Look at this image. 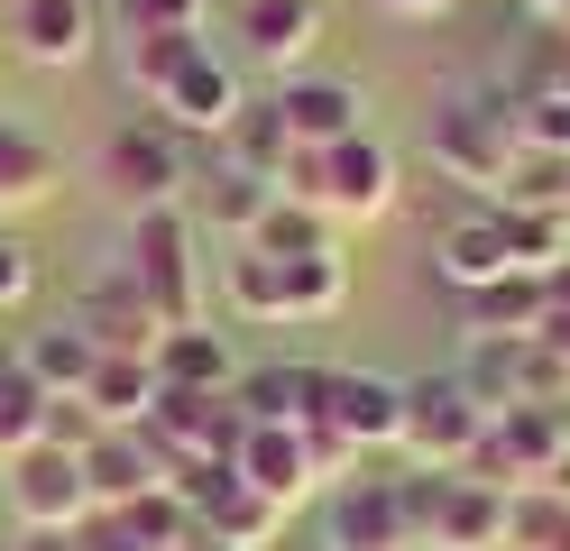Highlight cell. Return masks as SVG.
I'll use <instances>...</instances> for the list:
<instances>
[{
    "instance_id": "obj_24",
    "label": "cell",
    "mask_w": 570,
    "mask_h": 551,
    "mask_svg": "<svg viewBox=\"0 0 570 551\" xmlns=\"http://www.w3.org/2000/svg\"><path fill=\"white\" fill-rule=\"evenodd\" d=\"M285 157H295V129H285V110H276V92L267 101H239V120L222 129V166H239V175H285Z\"/></svg>"
},
{
    "instance_id": "obj_17",
    "label": "cell",
    "mask_w": 570,
    "mask_h": 551,
    "mask_svg": "<svg viewBox=\"0 0 570 551\" xmlns=\"http://www.w3.org/2000/svg\"><path fill=\"white\" fill-rule=\"evenodd\" d=\"M230 469H239L258 496H276L285 514H295L313 488H323V478H313V451H304V432H295V423H248V432H239V460H230Z\"/></svg>"
},
{
    "instance_id": "obj_19",
    "label": "cell",
    "mask_w": 570,
    "mask_h": 551,
    "mask_svg": "<svg viewBox=\"0 0 570 551\" xmlns=\"http://www.w3.org/2000/svg\"><path fill=\"white\" fill-rule=\"evenodd\" d=\"M543 276L515 267V276H497L479 294H460V341H533V322H543Z\"/></svg>"
},
{
    "instance_id": "obj_2",
    "label": "cell",
    "mask_w": 570,
    "mask_h": 551,
    "mask_svg": "<svg viewBox=\"0 0 570 551\" xmlns=\"http://www.w3.org/2000/svg\"><path fill=\"white\" fill-rule=\"evenodd\" d=\"M515 147H524L515 138V92H451L433 120H423V157H433L451 184H470L479 203L507 184Z\"/></svg>"
},
{
    "instance_id": "obj_25",
    "label": "cell",
    "mask_w": 570,
    "mask_h": 551,
    "mask_svg": "<svg viewBox=\"0 0 570 551\" xmlns=\"http://www.w3.org/2000/svg\"><path fill=\"white\" fill-rule=\"evenodd\" d=\"M83 404L111 432L129 423H148V404H157V358H92V377H83Z\"/></svg>"
},
{
    "instance_id": "obj_5",
    "label": "cell",
    "mask_w": 570,
    "mask_h": 551,
    "mask_svg": "<svg viewBox=\"0 0 570 551\" xmlns=\"http://www.w3.org/2000/svg\"><path fill=\"white\" fill-rule=\"evenodd\" d=\"M101 184L129 203V211H157V203H185V129H166L157 110L148 120H120L101 138Z\"/></svg>"
},
{
    "instance_id": "obj_21",
    "label": "cell",
    "mask_w": 570,
    "mask_h": 551,
    "mask_svg": "<svg viewBox=\"0 0 570 551\" xmlns=\"http://www.w3.org/2000/svg\"><path fill=\"white\" fill-rule=\"evenodd\" d=\"M83 488H92V505H129V496H148V488H166V460L148 451V432H101L92 451H83Z\"/></svg>"
},
{
    "instance_id": "obj_34",
    "label": "cell",
    "mask_w": 570,
    "mask_h": 551,
    "mask_svg": "<svg viewBox=\"0 0 570 551\" xmlns=\"http://www.w3.org/2000/svg\"><path fill=\"white\" fill-rule=\"evenodd\" d=\"M515 138L570 157V92H524V83H515Z\"/></svg>"
},
{
    "instance_id": "obj_4",
    "label": "cell",
    "mask_w": 570,
    "mask_h": 551,
    "mask_svg": "<svg viewBox=\"0 0 570 551\" xmlns=\"http://www.w3.org/2000/svg\"><path fill=\"white\" fill-rule=\"evenodd\" d=\"M0 496H10L19 533H75L92 514V488H83V451H56V441H28V451L0 460Z\"/></svg>"
},
{
    "instance_id": "obj_36",
    "label": "cell",
    "mask_w": 570,
    "mask_h": 551,
    "mask_svg": "<svg viewBox=\"0 0 570 551\" xmlns=\"http://www.w3.org/2000/svg\"><path fill=\"white\" fill-rule=\"evenodd\" d=\"M203 10L212 0H111L120 37H138V28H203Z\"/></svg>"
},
{
    "instance_id": "obj_10",
    "label": "cell",
    "mask_w": 570,
    "mask_h": 551,
    "mask_svg": "<svg viewBox=\"0 0 570 551\" xmlns=\"http://www.w3.org/2000/svg\"><path fill=\"white\" fill-rule=\"evenodd\" d=\"M313 211H323V220H386V211H396V147L368 138V129L341 138V147H323Z\"/></svg>"
},
{
    "instance_id": "obj_44",
    "label": "cell",
    "mask_w": 570,
    "mask_h": 551,
    "mask_svg": "<svg viewBox=\"0 0 570 551\" xmlns=\"http://www.w3.org/2000/svg\"><path fill=\"white\" fill-rule=\"evenodd\" d=\"M0 551H10V542H0Z\"/></svg>"
},
{
    "instance_id": "obj_38",
    "label": "cell",
    "mask_w": 570,
    "mask_h": 551,
    "mask_svg": "<svg viewBox=\"0 0 570 551\" xmlns=\"http://www.w3.org/2000/svg\"><path fill=\"white\" fill-rule=\"evenodd\" d=\"M533 341H543L561 367H570V304H543V322H533Z\"/></svg>"
},
{
    "instance_id": "obj_33",
    "label": "cell",
    "mask_w": 570,
    "mask_h": 551,
    "mask_svg": "<svg viewBox=\"0 0 570 551\" xmlns=\"http://www.w3.org/2000/svg\"><path fill=\"white\" fill-rule=\"evenodd\" d=\"M497 220H507V239H515V267L543 276L552 257H570V211H515V203H497Z\"/></svg>"
},
{
    "instance_id": "obj_41",
    "label": "cell",
    "mask_w": 570,
    "mask_h": 551,
    "mask_svg": "<svg viewBox=\"0 0 570 551\" xmlns=\"http://www.w3.org/2000/svg\"><path fill=\"white\" fill-rule=\"evenodd\" d=\"M10 551H75V542H65V533H19Z\"/></svg>"
},
{
    "instance_id": "obj_30",
    "label": "cell",
    "mask_w": 570,
    "mask_h": 551,
    "mask_svg": "<svg viewBox=\"0 0 570 551\" xmlns=\"http://www.w3.org/2000/svg\"><path fill=\"white\" fill-rule=\"evenodd\" d=\"M38 432H47V386L19 367V350H10V341H0V460L28 451Z\"/></svg>"
},
{
    "instance_id": "obj_26",
    "label": "cell",
    "mask_w": 570,
    "mask_h": 551,
    "mask_svg": "<svg viewBox=\"0 0 570 551\" xmlns=\"http://www.w3.org/2000/svg\"><path fill=\"white\" fill-rule=\"evenodd\" d=\"M194 56H203V28H138V37H120V73H129L138 101H157Z\"/></svg>"
},
{
    "instance_id": "obj_23",
    "label": "cell",
    "mask_w": 570,
    "mask_h": 551,
    "mask_svg": "<svg viewBox=\"0 0 570 551\" xmlns=\"http://www.w3.org/2000/svg\"><path fill=\"white\" fill-rule=\"evenodd\" d=\"M157 386H194V395H230L239 386V358L212 322H185L157 341Z\"/></svg>"
},
{
    "instance_id": "obj_27",
    "label": "cell",
    "mask_w": 570,
    "mask_h": 551,
    "mask_svg": "<svg viewBox=\"0 0 570 551\" xmlns=\"http://www.w3.org/2000/svg\"><path fill=\"white\" fill-rule=\"evenodd\" d=\"M92 358H101V350L83 341L75 322H47V331H28V341H19V367H28V377H38L47 395H83Z\"/></svg>"
},
{
    "instance_id": "obj_40",
    "label": "cell",
    "mask_w": 570,
    "mask_h": 551,
    "mask_svg": "<svg viewBox=\"0 0 570 551\" xmlns=\"http://www.w3.org/2000/svg\"><path fill=\"white\" fill-rule=\"evenodd\" d=\"M543 294H552V304H570V257H552V267H543Z\"/></svg>"
},
{
    "instance_id": "obj_13",
    "label": "cell",
    "mask_w": 570,
    "mask_h": 551,
    "mask_svg": "<svg viewBox=\"0 0 570 551\" xmlns=\"http://www.w3.org/2000/svg\"><path fill=\"white\" fill-rule=\"evenodd\" d=\"M323 414L360 441V451H396V441H405V377H377V367H323Z\"/></svg>"
},
{
    "instance_id": "obj_7",
    "label": "cell",
    "mask_w": 570,
    "mask_h": 551,
    "mask_svg": "<svg viewBox=\"0 0 570 551\" xmlns=\"http://www.w3.org/2000/svg\"><path fill=\"white\" fill-rule=\"evenodd\" d=\"M175 488H185V505H194V533H203V542H222V551H267V542L285 533V505L258 496L230 460H203V469L175 478Z\"/></svg>"
},
{
    "instance_id": "obj_11",
    "label": "cell",
    "mask_w": 570,
    "mask_h": 551,
    "mask_svg": "<svg viewBox=\"0 0 570 551\" xmlns=\"http://www.w3.org/2000/svg\"><path fill=\"white\" fill-rule=\"evenodd\" d=\"M75 331H83L101 358H157V341H166V322H157L148 294H138L129 267H101V276L75 294Z\"/></svg>"
},
{
    "instance_id": "obj_37",
    "label": "cell",
    "mask_w": 570,
    "mask_h": 551,
    "mask_svg": "<svg viewBox=\"0 0 570 551\" xmlns=\"http://www.w3.org/2000/svg\"><path fill=\"white\" fill-rule=\"evenodd\" d=\"M28 294H38V248H28V239H0V313L28 304Z\"/></svg>"
},
{
    "instance_id": "obj_12",
    "label": "cell",
    "mask_w": 570,
    "mask_h": 551,
    "mask_svg": "<svg viewBox=\"0 0 570 551\" xmlns=\"http://www.w3.org/2000/svg\"><path fill=\"white\" fill-rule=\"evenodd\" d=\"M323 551H414L405 533V478H341L323 514Z\"/></svg>"
},
{
    "instance_id": "obj_6",
    "label": "cell",
    "mask_w": 570,
    "mask_h": 551,
    "mask_svg": "<svg viewBox=\"0 0 570 551\" xmlns=\"http://www.w3.org/2000/svg\"><path fill=\"white\" fill-rule=\"evenodd\" d=\"M479 432H488V404L460 386L451 367H442V377H405V441H396V451L414 469H460L479 451Z\"/></svg>"
},
{
    "instance_id": "obj_35",
    "label": "cell",
    "mask_w": 570,
    "mask_h": 551,
    "mask_svg": "<svg viewBox=\"0 0 570 551\" xmlns=\"http://www.w3.org/2000/svg\"><path fill=\"white\" fill-rule=\"evenodd\" d=\"M101 432H111V423H101L83 395H47V432H38V441H56V451H92Z\"/></svg>"
},
{
    "instance_id": "obj_15",
    "label": "cell",
    "mask_w": 570,
    "mask_h": 551,
    "mask_svg": "<svg viewBox=\"0 0 570 551\" xmlns=\"http://www.w3.org/2000/svg\"><path fill=\"white\" fill-rule=\"evenodd\" d=\"M239 101H248V92H239L230 56H212V47H203V56L157 92V120H166V129H185V138H222V129L239 120Z\"/></svg>"
},
{
    "instance_id": "obj_20",
    "label": "cell",
    "mask_w": 570,
    "mask_h": 551,
    "mask_svg": "<svg viewBox=\"0 0 570 551\" xmlns=\"http://www.w3.org/2000/svg\"><path fill=\"white\" fill-rule=\"evenodd\" d=\"M65 194V157L56 138H38L28 120L0 110V211H28V203H56Z\"/></svg>"
},
{
    "instance_id": "obj_43",
    "label": "cell",
    "mask_w": 570,
    "mask_h": 551,
    "mask_svg": "<svg viewBox=\"0 0 570 551\" xmlns=\"http://www.w3.org/2000/svg\"><path fill=\"white\" fill-rule=\"evenodd\" d=\"M194 551H222V542H194Z\"/></svg>"
},
{
    "instance_id": "obj_29",
    "label": "cell",
    "mask_w": 570,
    "mask_h": 551,
    "mask_svg": "<svg viewBox=\"0 0 570 551\" xmlns=\"http://www.w3.org/2000/svg\"><path fill=\"white\" fill-rule=\"evenodd\" d=\"M267 203H276V184H267V175H239V166H222V175L203 184V220H212L222 239H248V230L267 220Z\"/></svg>"
},
{
    "instance_id": "obj_8",
    "label": "cell",
    "mask_w": 570,
    "mask_h": 551,
    "mask_svg": "<svg viewBox=\"0 0 570 551\" xmlns=\"http://www.w3.org/2000/svg\"><path fill=\"white\" fill-rule=\"evenodd\" d=\"M75 551H194V505L185 488H148V496H129V505H92L75 533H65Z\"/></svg>"
},
{
    "instance_id": "obj_3",
    "label": "cell",
    "mask_w": 570,
    "mask_h": 551,
    "mask_svg": "<svg viewBox=\"0 0 570 551\" xmlns=\"http://www.w3.org/2000/svg\"><path fill=\"white\" fill-rule=\"evenodd\" d=\"M120 267L138 276V294L157 304L166 331L203 322V257H194V211H185V203L129 211V248H120Z\"/></svg>"
},
{
    "instance_id": "obj_32",
    "label": "cell",
    "mask_w": 570,
    "mask_h": 551,
    "mask_svg": "<svg viewBox=\"0 0 570 551\" xmlns=\"http://www.w3.org/2000/svg\"><path fill=\"white\" fill-rule=\"evenodd\" d=\"M507 551H570V496H561V488H515V505H507Z\"/></svg>"
},
{
    "instance_id": "obj_16",
    "label": "cell",
    "mask_w": 570,
    "mask_h": 551,
    "mask_svg": "<svg viewBox=\"0 0 570 551\" xmlns=\"http://www.w3.org/2000/svg\"><path fill=\"white\" fill-rule=\"evenodd\" d=\"M433 267H442L451 294H479L497 276H515V239H507V220H497V203H470L451 220V230L433 239Z\"/></svg>"
},
{
    "instance_id": "obj_14",
    "label": "cell",
    "mask_w": 570,
    "mask_h": 551,
    "mask_svg": "<svg viewBox=\"0 0 570 551\" xmlns=\"http://www.w3.org/2000/svg\"><path fill=\"white\" fill-rule=\"evenodd\" d=\"M276 110H285V129H295V147H341V138H360L368 120H360V83H350V73H285L276 83Z\"/></svg>"
},
{
    "instance_id": "obj_18",
    "label": "cell",
    "mask_w": 570,
    "mask_h": 551,
    "mask_svg": "<svg viewBox=\"0 0 570 551\" xmlns=\"http://www.w3.org/2000/svg\"><path fill=\"white\" fill-rule=\"evenodd\" d=\"M10 47L28 65H83L92 56V0H19L10 10Z\"/></svg>"
},
{
    "instance_id": "obj_31",
    "label": "cell",
    "mask_w": 570,
    "mask_h": 551,
    "mask_svg": "<svg viewBox=\"0 0 570 551\" xmlns=\"http://www.w3.org/2000/svg\"><path fill=\"white\" fill-rule=\"evenodd\" d=\"M332 230H341V220H323L313 203H285V194H276L267 220L248 230V248H267V257H323V248H341Z\"/></svg>"
},
{
    "instance_id": "obj_1",
    "label": "cell",
    "mask_w": 570,
    "mask_h": 551,
    "mask_svg": "<svg viewBox=\"0 0 570 551\" xmlns=\"http://www.w3.org/2000/svg\"><path fill=\"white\" fill-rule=\"evenodd\" d=\"M222 294H230L239 322H323V313L350 304V257L341 248H323V257H267V248L230 239Z\"/></svg>"
},
{
    "instance_id": "obj_39",
    "label": "cell",
    "mask_w": 570,
    "mask_h": 551,
    "mask_svg": "<svg viewBox=\"0 0 570 551\" xmlns=\"http://www.w3.org/2000/svg\"><path fill=\"white\" fill-rule=\"evenodd\" d=\"M386 19H433V10H451V0H377Z\"/></svg>"
},
{
    "instance_id": "obj_28",
    "label": "cell",
    "mask_w": 570,
    "mask_h": 551,
    "mask_svg": "<svg viewBox=\"0 0 570 551\" xmlns=\"http://www.w3.org/2000/svg\"><path fill=\"white\" fill-rule=\"evenodd\" d=\"M488 203H515V211H570V157H552V147H515L507 184H497Z\"/></svg>"
},
{
    "instance_id": "obj_9",
    "label": "cell",
    "mask_w": 570,
    "mask_h": 551,
    "mask_svg": "<svg viewBox=\"0 0 570 551\" xmlns=\"http://www.w3.org/2000/svg\"><path fill=\"white\" fill-rule=\"evenodd\" d=\"M230 37H239L248 65H267L285 83V73H304L313 47L332 37V10L323 0H230Z\"/></svg>"
},
{
    "instance_id": "obj_22",
    "label": "cell",
    "mask_w": 570,
    "mask_h": 551,
    "mask_svg": "<svg viewBox=\"0 0 570 551\" xmlns=\"http://www.w3.org/2000/svg\"><path fill=\"white\" fill-rule=\"evenodd\" d=\"M239 414L248 423H313L323 414V367H304V358H276V367H239Z\"/></svg>"
},
{
    "instance_id": "obj_42",
    "label": "cell",
    "mask_w": 570,
    "mask_h": 551,
    "mask_svg": "<svg viewBox=\"0 0 570 551\" xmlns=\"http://www.w3.org/2000/svg\"><path fill=\"white\" fill-rule=\"evenodd\" d=\"M533 19H552V28H570V0H524Z\"/></svg>"
}]
</instances>
